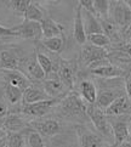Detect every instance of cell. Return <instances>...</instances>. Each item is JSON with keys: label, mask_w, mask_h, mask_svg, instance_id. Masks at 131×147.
<instances>
[{"label": "cell", "mask_w": 131, "mask_h": 147, "mask_svg": "<svg viewBox=\"0 0 131 147\" xmlns=\"http://www.w3.org/2000/svg\"><path fill=\"white\" fill-rule=\"evenodd\" d=\"M87 103L81 98L79 94L74 91L67 92V95L60 101V112L63 117L68 119H85L87 118L86 114ZM89 119V118H87Z\"/></svg>", "instance_id": "1"}, {"label": "cell", "mask_w": 131, "mask_h": 147, "mask_svg": "<svg viewBox=\"0 0 131 147\" xmlns=\"http://www.w3.org/2000/svg\"><path fill=\"white\" fill-rule=\"evenodd\" d=\"M86 114L89 120L92 123V125L96 128L97 133L103 139H113V131L111 123H109V118L104 113L103 109L97 107L95 103H87Z\"/></svg>", "instance_id": "2"}, {"label": "cell", "mask_w": 131, "mask_h": 147, "mask_svg": "<svg viewBox=\"0 0 131 147\" xmlns=\"http://www.w3.org/2000/svg\"><path fill=\"white\" fill-rule=\"evenodd\" d=\"M108 17L111 18L119 27V29L124 33L131 23V9L124 0L112 1L111 6H109Z\"/></svg>", "instance_id": "3"}, {"label": "cell", "mask_w": 131, "mask_h": 147, "mask_svg": "<svg viewBox=\"0 0 131 147\" xmlns=\"http://www.w3.org/2000/svg\"><path fill=\"white\" fill-rule=\"evenodd\" d=\"M81 61L85 67L93 68L108 61V51L104 48H98L90 43L81 45Z\"/></svg>", "instance_id": "4"}, {"label": "cell", "mask_w": 131, "mask_h": 147, "mask_svg": "<svg viewBox=\"0 0 131 147\" xmlns=\"http://www.w3.org/2000/svg\"><path fill=\"white\" fill-rule=\"evenodd\" d=\"M61 100L62 98H48L34 103H27L22 106L21 112L23 115H27L30 118H41L45 114H48L57 103H60Z\"/></svg>", "instance_id": "5"}, {"label": "cell", "mask_w": 131, "mask_h": 147, "mask_svg": "<svg viewBox=\"0 0 131 147\" xmlns=\"http://www.w3.org/2000/svg\"><path fill=\"white\" fill-rule=\"evenodd\" d=\"M17 38L22 39H32V40H41L43 39V32H41L40 22L24 20L22 23L13 27Z\"/></svg>", "instance_id": "6"}, {"label": "cell", "mask_w": 131, "mask_h": 147, "mask_svg": "<svg viewBox=\"0 0 131 147\" xmlns=\"http://www.w3.org/2000/svg\"><path fill=\"white\" fill-rule=\"evenodd\" d=\"M113 131V141L114 146H119L129 140V130H128V119L125 115L119 117H108Z\"/></svg>", "instance_id": "7"}, {"label": "cell", "mask_w": 131, "mask_h": 147, "mask_svg": "<svg viewBox=\"0 0 131 147\" xmlns=\"http://www.w3.org/2000/svg\"><path fill=\"white\" fill-rule=\"evenodd\" d=\"M30 128L36 130L43 136H56L62 133V125L57 119H36L29 123Z\"/></svg>", "instance_id": "8"}, {"label": "cell", "mask_w": 131, "mask_h": 147, "mask_svg": "<svg viewBox=\"0 0 131 147\" xmlns=\"http://www.w3.org/2000/svg\"><path fill=\"white\" fill-rule=\"evenodd\" d=\"M75 131L80 147H103L104 140L102 139V136L97 133H93L87 127L78 125Z\"/></svg>", "instance_id": "9"}, {"label": "cell", "mask_w": 131, "mask_h": 147, "mask_svg": "<svg viewBox=\"0 0 131 147\" xmlns=\"http://www.w3.org/2000/svg\"><path fill=\"white\" fill-rule=\"evenodd\" d=\"M43 88L45 92L49 95V97L51 98H61L64 97L66 94V89H68L66 86V84L62 82L58 76H55L52 78H45L43 80ZM69 90V89H68Z\"/></svg>", "instance_id": "10"}, {"label": "cell", "mask_w": 131, "mask_h": 147, "mask_svg": "<svg viewBox=\"0 0 131 147\" xmlns=\"http://www.w3.org/2000/svg\"><path fill=\"white\" fill-rule=\"evenodd\" d=\"M91 74L97 78H101V79H111V78L123 77L125 74V71L123 68L111 63L108 60L107 62H104L102 65L91 68Z\"/></svg>", "instance_id": "11"}, {"label": "cell", "mask_w": 131, "mask_h": 147, "mask_svg": "<svg viewBox=\"0 0 131 147\" xmlns=\"http://www.w3.org/2000/svg\"><path fill=\"white\" fill-rule=\"evenodd\" d=\"M131 112V102L126 95H122L114 100L109 106L104 109L108 117H119V115H126Z\"/></svg>", "instance_id": "12"}, {"label": "cell", "mask_w": 131, "mask_h": 147, "mask_svg": "<svg viewBox=\"0 0 131 147\" xmlns=\"http://www.w3.org/2000/svg\"><path fill=\"white\" fill-rule=\"evenodd\" d=\"M75 74H77V66L71 61H64L62 60L60 62L58 71H57V76L60 79L66 84V86L72 90L74 86L75 82Z\"/></svg>", "instance_id": "13"}, {"label": "cell", "mask_w": 131, "mask_h": 147, "mask_svg": "<svg viewBox=\"0 0 131 147\" xmlns=\"http://www.w3.org/2000/svg\"><path fill=\"white\" fill-rule=\"evenodd\" d=\"M3 76L7 84H11V85L21 89V90L27 89L32 84L29 78L22 71L18 69H3Z\"/></svg>", "instance_id": "14"}, {"label": "cell", "mask_w": 131, "mask_h": 147, "mask_svg": "<svg viewBox=\"0 0 131 147\" xmlns=\"http://www.w3.org/2000/svg\"><path fill=\"white\" fill-rule=\"evenodd\" d=\"M22 68H23V73L27 76L30 80H35V82H43L45 79V73L43 71V68L40 67V65L36 61V57L35 55L33 57H29L27 59L23 65H22Z\"/></svg>", "instance_id": "15"}, {"label": "cell", "mask_w": 131, "mask_h": 147, "mask_svg": "<svg viewBox=\"0 0 131 147\" xmlns=\"http://www.w3.org/2000/svg\"><path fill=\"white\" fill-rule=\"evenodd\" d=\"M1 127L6 130V133H21L23 130H27L28 124L23 119L22 115L17 113H9L6 118L3 122Z\"/></svg>", "instance_id": "16"}, {"label": "cell", "mask_w": 131, "mask_h": 147, "mask_svg": "<svg viewBox=\"0 0 131 147\" xmlns=\"http://www.w3.org/2000/svg\"><path fill=\"white\" fill-rule=\"evenodd\" d=\"M21 67V59L12 49H3L0 51V68L1 69H18Z\"/></svg>", "instance_id": "17"}, {"label": "cell", "mask_w": 131, "mask_h": 147, "mask_svg": "<svg viewBox=\"0 0 131 147\" xmlns=\"http://www.w3.org/2000/svg\"><path fill=\"white\" fill-rule=\"evenodd\" d=\"M48 98H51V97H49V95L45 92L43 86L30 84L27 89L23 90L22 102H23V105H27V103H34L38 101H43V100H48Z\"/></svg>", "instance_id": "18"}, {"label": "cell", "mask_w": 131, "mask_h": 147, "mask_svg": "<svg viewBox=\"0 0 131 147\" xmlns=\"http://www.w3.org/2000/svg\"><path fill=\"white\" fill-rule=\"evenodd\" d=\"M81 13H83L84 28H85L86 36L90 34H95V33H103L101 20H99L95 13L86 11V10H84V9H81Z\"/></svg>", "instance_id": "19"}, {"label": "cell", "mask_w": 131, "mask_h": 147, "mask_svg": "<svg viewBox=\"0 0 131 147\" xmlns=\"http://www.w3.org/2000/svg\"><path fill=\"white\" fill-rule=\"evenodd\" d=\"M73 38L79 45H84L86 43V33L84 28V21L81 13V6L77 5L75 16H74V26H73Z\"/></svg>", "instance_id": "20"}, {"label": "cell", "mask_w": 131, "mask_h": 147, "mask_svg": "<svg viewBox=\"0 0 131 147\" xmlns=\"http://www.w3.org/2000/svg\"><path fill=\"white\" fill-rule=\"evenodd\" d=\"M99 20H101V23H102L103 33L111 39L112 43H122L124 40V33L119 29L118 26L109 17L99 18Z\"/></svg>", "instance_id": "21"}, {"label": "cell", "mask_w": 131, "mask_h": 147, "mask_svg": "<svg viewBox=\"0 0 131 147\" xmlns=\"http://www.w3.org/2000/svg\"><path fill=\"white\" fill-rule=\"evenodd\" d=\"M41 32H43V38H52V36L63 35V27L57 23L50 17H44V20L40 22Z\"/></svg>", "instance_id": "22"}, {"label": "cell", "mask_w": 131, "mask_h": 147, "mask_svg": "<svg viewBox=\"0 0 131 147\" xmlns=\"http://www.w3.org/2000/svg\"><path fill=\"white\" fill-rule=\"evenodd\" d=\"M79 95L86 103H95L97 98V88L91 80H81L79 84Z\"/></svg>", "instance_id": "23"}, {"label": "cell", "mask_w": 131, "mask_h": 147, "mask_svg": "<svg viewBox=\"0 0 131 147\" xmlns=\"http://www.w3.org/2000/svg\"><path fill=\"white\" fill-rule=\"evenodd\" d=\"M40 43L46 50H49L52 54H60L64 48L66 38L64 35L52 36V38H43V40H40Z\"/></svg>", "instance_id": "24"}, {"label": "cell", "mask_w": 131, "mask_h": 147, "mask_svg": "<svg viewBox=\"0 0 131 147\" xmlns=\"http://www.w3.org/2000/svg\"><path fill=\"white\" fill-rule=\"evenodd\" d=\"M4 96L10 105H17L22 101L23 90H21V89L6 83L5 89H4Z\"/></svg>", "instance_id": "25"}, {"label": "cell", "mask_w": 131, "mask_h": 147, "mask_svg": "<svg viewBox=\"0 0 131 147\" xmlns=\"http://www.w3.org/2000/svg\"><path fill=\"white\" fill-rule=\"evenodd\" d=\"M24 20H29V21H35V22H41L45 17V13H44V10L41 9L39 5L36 4H30L28 9L26 10V12L23 15Z\"/></svg>", "instance_id": "26"}, {"label": "cell", "mask_w": 131, "mask_h": 147, "mask_svg": "<svg viewBox=\"0 0 131 147\" xmlns=\"http://www.w3.org/2000/svg\"><path fill=\"white\" fill-rule=\"evenodd\" d=\"M35 57H36V61H38V63L40 65V67L43 68V71L45 73V76L48 77L50 76L51 73H54V63H52V61L50 57L44 54V52H41L39 49L35 51ZM45 77V78H46Z\"/></svg>", "instance_id": "27"}, {"label": "cell", "mask_w": 131, "mask_h": 147, "mask_svg": "<svg viewBox=\"0 0 131 147\" xmlns=\"http://www.w3.org/2000/svg\"><path fill=\"white\" fill-rule=\"evenodd\" d=\"M86 41H89L90 44L98 46V48H104L107 49L108 46L112 45V41L104 33H95V34H90L86 36Z\"/></svg>", "instance_id": "28"}, {"label": "cell", "mask_w": 131, "mask_h": 147, "mask_svg": "<svg viewBox=\"0 0 131 147\" xmlns=\"http://www.w3.org/2000/svg\"><path fill=\"white\" fill-rule=\"evenodd\" d=\"M30 4L32 0H7V7L18 16H23Z\"/></svg>", "instance_id": "29"}, {"label": "cell", "mask_w": 131, "mask_h": 147, "mask_svg": "<svg viewBox=\"0 0 131 147\" xmlns=\"http://www.w3.org/2000/svg\"><path fill=\"white\" fill-rule=\"evenodd\" d=\"M27 144L28 147H45L44 136L34 129L27 130Z\"/></svg>", "instance_id": "30"}, {"label": "cell", "mask_w": 131, "mask_h": 147, "mask_svg": "<svg viewBox=\"0 0 131 147\" xmlns=\"http://www.w3.org/2000/svg\"><path fill=\"white\" fill-rule=\"evenodd\" d=\"M109 6H111V1H109V0H93L95 15L98 18H106V17H108Z\"/></svg>", "instance_id": "31"}, {"label": "cell", "mask_w": 131, "mask_h": 147, "mask_svg": "<svg viewBox=\"0 0 131 147\" xmlns=\"http://www.w3.org/2000/svg\"><path fill=\"white\" fill-rule=\"evenodd\" d=\"M7 147H24V135L21 133H9L6 136Z\"/></svg>", "instance_id": "32"}, {"label": "cell", "mask_w": 131, "mask_h": 147, "mask_svg": "<svg viewBox=\"0 0 131 147\" xmlns=\"http://www.w3.org/2000/svg\"><path fill=\"white\" fill-rule=\"evenodd\" d=\"M78 5H80L81 9L90 11L95 13V9H93V0H78Z\"/></svg>", "instance_id": "33"}, {"label": "cell", "mask_w": 131, "mask_h": 147, "mask_svg": "<svg viewBox=\"0 0 131 147\" xmlns=\"http://www.w3.org/2000/svg\"><path fill=\"white\" fill-rule=\"evenodd\" d=\"M7 36H16L17 38L13 27L6 28V27H4V26H0V38H7Z\"/></svg>", "instance_id": "34"}, {"label": "cell", "mask_w": 131, "mask_h": 147, "mask_svg": "<svg viewBox=\"0 0 131 147\" xmlns=\"http://www.w3.org/2000/svg\"><path fill=\"white\" fill-rule=\"evenodd\" d=\"M124 90H125V95L128 96V98L131 102V72L126 76L124 82Z\"/></svg>", "instance_id": "35"}, {"label": "cell", "mask_w": 131, "mask_h": 147, "mask_svg": "<svg viewBox=\"0 0 131 147\" xmlns=\"http://www.w3.org/2000/svg\"><path fill=\"white\" fill-rule=\"evenodd\" d=\"M9 114V107L7 105L0 101V125L3 124V122L5 120V118H6V115Z\"/></svg>", "instance_id": "36"}, {"label": "cell", "mask_w": 131, "mask_h": 147, "mask_svg": "<svg viewBox=\"0 0 131 147\" xmlns=\"http://www.w3.org/2000/svg\"><path fill=\"white\" fill-rule=\"evenodd\" d=\"M118 49L123 50L124 52H126V54L129 55V57L131 59V43H130V41H125V43L120 44V46H119Z\"/></svg>", "instance_id": "37"}, {"label": "cell", "mask_w": 131, "mask_h": 147, "mask_svg": "<svg viewBox=\"0 0 131 147\" xmlns=\"http://www.w3.org/2000/svg\"><path fill=\"white\" fill-rule=\"evenodd\" d=\"M124 40L125 41H130L131 43V23H130V26L126 28V30L124 32Z\"/></svg>", "instance_id": "38"}, {"label": "cell", "mask_w": 131, "mask_h": 147, "mask_svg": "<svg viewBox=\"0 0 131 147\" xmlns=\"http://www.w3.org/2000/svg\"><path fill=\"white\" fill-rule=\"evenodd\" d=\"M7 136V133H6V130H5L1 125H0V140H3V139H5Z\"/></svg>", "instance_id": "39"}, {"label": "cell", "mask_w": 131, "mask_h": 147, "mask_svg": "<svg viewBox=\"0 0 131 147\" xmlns=\"http://www.w3.org/2000/svg\"><path fill=\"white\" fill-rule=\"evenodd\" d=\"M128 130H129V139L131 140V115L128 118Z\"/></svg>", "instance_id": "40"}, {"label": "cell", "mask_w": 131, "mask_h": 147, "mask_svg": "<svg viewBox=\"0 0 131 147\" xmlns=\"http://www.w3.org/2000/svg\"><path fill=\"white\" fill-rule=\"evenodd\" d=\"M7 144H6V138L3 139V140H0V147H6Z\"/></svg>", "instance_id": "41"}, {"label": "cell", "mask_w": 131, "mask_h": 147, "mask_svg": "<svg viewBox=\"0 0 131 147\" xmlns=\"http://www.w3.org/2000/svg\"><path fill=\"white\" fill-rule=\"evenodd\" d=\"M123 147H131V140H128V141H125V142L122 144Z\"/></svg>", "instance_id": "42"}, {"label": "cell", "mask_w": 131, "mask_h": 147, "mask_svg": "<svg viewBox=\"0 0 131 147\" xmlns=\"http://www.w3.org/2000/svg\"><path fill=\"white\" fill-rule=\"evenodd\" d=\"M124 1L126 3V4L129 5V6H130V9H131V0H124Z\"/></svg>", "instance_id": "43"}, {"label": "cell", "mask_w": 131, "mask_h": 147, "mask_svg": "<svg viewBox=\"0 0 131 147\" xmlns=\"http://www.w3.org/2000/svg\"><path fill=\"white\" fill-rule=\"evenodd\" d=\"M48 1H50V3H58V0H48Z\"/></svg>", "instance_id": "44"}, {"label": "cell", "mask_w": 131, "mask_h": 147, "mask_svg": "<svg viewBox=\"0 0 131 147\" xmlns=\"http://www.w3.org/2000/svg\"><path fill=\"white\" fill-rule=\"evenodd\" d=\"M109 1H111V3H112V1H118V0H109Z\"/></svg>", "instance_id": "45"}, {"label": "cell", "mask_w": 131, "mask_h": 147, "mask_svg": "<svg viewBox=\"0 0 131 147\" xmlns=\"http://www.w3.org/2000/svg\"><path fill=\"white\" fill-rule=\"evenodd\" d=\"M3 50V48H1V46H0V51H1Z\"/></svg>", "instance_id": "46"}, {"label": "cell", "mask_w": 131, "mask_h": 147, "mask_svg": "<svg viewBox=\"0 0 131 147\" xmlns=\"http://www.w3.org/2000/svg\"><path fill=\"white\" fill-rule=\"evenodd\" d=\"M6 147H7V146H6Z\"/></svg>", "instance_id": "47"}]
</instances>
